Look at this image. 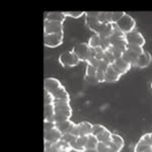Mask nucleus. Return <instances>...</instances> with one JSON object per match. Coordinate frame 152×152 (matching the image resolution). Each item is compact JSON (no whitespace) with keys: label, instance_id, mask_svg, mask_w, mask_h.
<instances>
[{"label":"nucleus","instance_id":"nucleus-1","mask_svg":"<svg viewBox=\"0 0 152 152\" xmlns=\"http://www.w3.org/2000/svg\"><path fill=\"white\" fill-rule=\"evenodd\" d=\"M44 89L46 92H49L55 99H70L69 94L61 81H59L55 77H47L44 80Z\"/></svg>","mask_w":152,"mask_h":152},{"label":"nucleus","instance_id":"nucleus-2","mask_svg":"<svg viewBox=\"0 0 152 152\" xmlns=\"http://www.w3.org/2000/svg\"><path fill=\"white\" fill-rule=\"evenodd\" d=\"M55 111V123L70 120L72 116V107L70 105V99H55L54 102Z\"/></svg>","mask_w":152,"mask_h":152},{"label":"nucleus","instance_id":"nucleus-3","mask_svg":"<svg viewBox=\"0 0 152 152\" xmlns=\"http://www.w3.org/2000/svg\"><path fill=\"white\" fill-rule=\"evenodd\" d=\"M62 133L55 127V123L44 122V141L45 144H56L62 140Z\"/></svg>","mask_w":152,"mask_h":152},{"label":"nucleus","instance_id":"nucleus-4","mask_svg":"<svg viewBox=\"0 0 152 152\" xmlns=\"http://www.w3.org/2000/svg\"><path fill=\"white\" fill-rule=\"evenodd\" d=\"M110 45L112 47L118 49V50L122 51V52H124L127 49V46H128L126 34H124L116 24H114V31H113V35L110 38Z\"/></svg>","mask_w":152,"mask_h":152},{"label":"nucleus","instance_id":"nucleus-5","mask_svg":"<svg viewBox=\"0 0 152 152\" xmlns=\"http://www.w3.org/2000/svg\"><path fill=\"white\" fill-rule=\"evenodd\" d=\"M74 54L78 57L80 62H86L95 56L94 49H92L88 45V43H79L74 46L72 49Z\"/></svg>","mask_w":152,"mask_h":152},{"label":"nucleus","instance_id":"nucleus-6","mask_svg":"<svg viewBox=\"0 0 152 152\" xmlns=\"http://www.w3.org/2000/svg\"><path fill=\"white\" fill-rule=\"evenodd\" d=\"M144 52H145V50L143 49V47H139V46L130 45V44H128L127 49L124 51L123 55H122V58H123L125 61H127L128 63H130L132 66H134L135 62H136L138 57L140 55H142Z\"/></svg>","mask_w":152,"mask_h":152},{"label":"nucleus","instance_id":"nucleus-7","mask_svg":"<svg viewBox=\"0 0 152 152\" xmlns=\"http://www.w3.org/2000/svg\"><path fill=\"white\" fill-rule=\"evenodd\" d=\"M92 135L96 137L99 143H110L112 141L113 133L107 128L100 124L94 125L92 128Z\"/></svg>","mask_w":152,"mask_h":152},{"label":"nucleus","instance_id":"nucleus-8","mask_svg":"<svg viewBox=\"0 0 152 152\" xmlns=\"http://www.w3.org/2000/svg\"><path fill=\"white\" fill-rule=\"evenodd\" d=\"M99 11H88L85 12V24L90 31H92L94 34H99L102 23L99 20Z\"/></svg>","mask_w":152,"mask_h":152},{"label":"nucleus","instance_id":"nucleus-9","mask_svg":"<svg viewBox=\"0 0 152 152\" xmlns=\"http://www.w3.org/2000/svg\"><path fill=\"white\" fill-rule=\"evenodd\" d=\"M80 60L73 51H66L59 56V63L63 67H75L79 64Z\"/></svg>","mask_w":152,"mask_h":152},{"label":"nucleus","instance_id":"nucleus-10","mask_svg":"<svg viewBox=\"0 0 152 152\" xmlns=\"http://www.w3.org/2000/svg\"><path fill=\"white\" fill-rule=\"evenodd\" d=\"M116 26L123 31L124 34H129L131 31H133L136 26V20L132 18L130 14H125V15L120 19L119 21L116 23Z\"/></svg>","mask_w":152,"mask_h":152},{"label":"nucleus","instance_id":"nucleus-11","mask_svg":"<svg viewBox=\"0 0 152 152\" xmlns=\"http://www.w3.org/2000/svg\"><path fill=\"white\" fill-rule=\"evenodd\" d=\"M92 128H94V125L89 122H80V123L75 125L71 134H73L76 137L89 136L92 134Z\"/></svg>","mask_w":152,"mask_h":152},{"label":"nucleus","instance_id":"nucleus-12","mask_svg":"<svg viewBox=\"0 0 152 152\" xmlns=\"http://www.w3.org/2000/svg\"><path fill=\"white\" fill-rule=\"evenodd\" d=\"M64 40V33L54 34V35H44V44L48 48L59 47Z\"/></svg>","mask_w":152,"mask_h":152},{"label":"nucleus","instance_id":"nucleus-13","mask_svg":"<svg viewBox=\"0 0 152 152\" xmlns=\"http://www.w3.org/2000/svg\"><path fill=\"white\" fill-rule=\"evenodd\" d=\"M61 33H64L63 23L50 20L44 21V35H54V34Z\"/></svg>","mask_w":152,"mask_h":152},{"label":"nucleus","instance_id":"nucleus-14","mask_svg":"<svg viewBox=\"0 0 152 152\" xmlns=\"http://www.w3.org/2000/svg\"><path fill=\"white\" fill-rule=\"evenodd\" d=\"M126 38H127V42H128V44H130V45L144 47V45H145V43H146L145 38L143 37V35H142L140 31H136V29H134L131 33L127 34Z\"/></svg>","mask_w":152,"mask_h":152},{"label":"nucleus","instance_id":"nucleus-15","mask_svg":"<svg viewBox=\"0 0 152 152\" xmlns=\"http://www.w3.org/2000/svg\"><path fill=\"white\" fill-rule=\"evenodd\" d=\"M111 65L113 66V68H114V69L116 70L119 74H121L122 76H123L124 74H126V73L128 72L132 67H133L130 63H128L127 61H125L122 57L117 59V60Z\"/></svg>","mask_w":152,"mask_h":152},{"label":"nucleus","instance_id":"nucleus-16","mask_svg":"<svg viewBox=\"0 0 152 152\" xmlns=\"http://www.w3.org/2000/svg\"><path fill=\"white\" fill-rule=\"evenodd\" d=\"M96 72H97L96 68L87 64L86 68H85V75H84L85 81L90 83V84H99V82L96 78Z\"/></svg>","mask_w":152,"mask_h":152},{"label":"nucleus","instance_id":"nucleus-17","mask_svg":"<svg viewBox=\"0 0 152 152\" xmlns=\"http://www.w3.org/2000/svg\"><path fill=\"white\" fill-rule=\"evenodd\" d=\"M151 62H152L151 54L149 53V52H147V51H145V52L142 54V55L139 56L138 59L136 60L134 67H138V68H141V69H143V68L148 67V66L151 64Z\"/></svg>","mask_w":152,"mask_h":152},{"label":"nucleus","instance_id":"nucleus-18","mask_svg":"<svg viewBox=\"0 0 152 152\" xmlns=\"http://www.w3.org/2000/svg\"><path fill=\"white\" fill-rule=\"evenodd\" d=\"M75 125L76 124L73 123L71 120H67V121H62V122L55 123V127L62 133V135H65V134L72 133Z\"/></svg>","mask_w":152,"mask_h":152},{"label":"nucleus","instance_id":"nucleus-19","mask_svg":"<svg viewBox=\"0 0 152 152\" xmlns=\"http://www.w3.org/2000/svg\"><path fill=\"white\" fill-rule=\"evenodd\" d=\"M104 76H105V79H104V82H107V83H114V82H117L120 78L122 77L121 74L117 72L116 70L113 68L112 65H110L109 67L105 69V72H104Z\"/></svg>","mask_w":152,"mask_h":152},{"label":"nucleus","instance_id":"nucleus-20","mask_svg":"<svg viewBox=\"0 0 152 152\" xmlns=\"http://www.w3.org/2000/svg\"><path fill=\"white\" fill-rule=\"evenodd\" d=\"M66 19V15L64 12H59V11H53V12H48L46 15L45 20H50V21H56V23H64Z\"/></svg>","mask_w":152,"mask_h":152},{"label":"nucleus","instance_id":"nucleus-21","mask_svg":"<svg viewBox=\"0 0 152 152\" xmlns=\"http://www.w3.org/2000/svg\"><path fill=\"white\" fill-rule=\"evenodd\" d=\"M110 144H111V146H112L113 148H114L117 152H121V151H122V149L124 148L125 141H124V139L122 138L121 136H120V135L113 133L112 141L110 142Z\"/></svg>","mask_w":152,"mask_h":152},{"label":"nucleus","instance_id":"nucleus-22","mask_svg":"<svg viewBox=\"0 0 152 152\" xmlns=\"http://www.w3.org/2000/svg\"><path fill=\"white\" fill-rule=\"evenodd\" d=\"M55 111L54 104H44V122L55 123Z\"/></svg>","mask_w":152,"mask_h":152},{"label":"nucleus","instance_id":"nucleus-23","mask_svg":"<svg viewBox=\"0 0 152 152\" xmlns=\"http://www.w3.org/2000/svg\"><path fill=\"white\" fill-rule=\"evenodd\" d=\"M114 31V24L113 23H102V28L99 31V36L104 37V38H111Z\"/></svg>","mask_w":152,"mask_h":152},{"label":"nucleus","instance_id":"nucleus-24","mask_svg":"<svg viewBox=\"0 0 152 152\" xmlns=\"http://www.w3.org/2000/svg\"><path fill=\"white\" fill-rule=\"evenodd\" d=\"M88 45L92 49L102 48V38H100V36L97 35V34H94V35L89 38Z\"/></svg>","mask_w":152,"mask_h":152},{"label":"nucleus","instance_id":"nucleus-25","mask_svg":"<svg viewBox=\"0 0 152 152\" xmlns=\"http://www.w3.org/2000/svg\"><path fill=\"white\" fill-rule=\"evenodd\" d=\"M113 12H107V11H99V20L100 23H113L112 20ZM114 24V23H113Z\"/></svg>","mask_w":152,"mask_h":152},{"label":"nucleus","instance_id":"nucleus-26","mask_svg":"<svg viewBox=\"0 0 152 152\" xmlns=\"http://www.w3.org/2000/svg\"><path fill=\"white\" fill-rule=\"evenodd\" d=\"M99 140L96 139V137L94 135H89L87 137V144H86V149H96L97 145H99Z\"/></svg>","mask_w":152,"mask_h":152},{"label":"nucleus","instance_id":"nucleus-27","mask_svg":"<svg viewBox=\"0 0 152 152\" xmlns=\"http://www.w3.org/2000/svg\"><path fill=\"white\" fill-rule=\"evenodd\" d=\"M96 149L99 152H117L110 143H99Z\"/></svg>","mask_w":152,"mask_h":152},{"label":"nucleus","instance_id":"nucleus-28","mask_svg":"<svg viewBox=\"0 0 152 152\" xmlns=\"http://www.w3.org/2000/svg\"><path fill=\"white\" fill-rule=\"evenodd\" d=\"M66 18H80L81 16L85 15V12L83 11H67L64 12Z\"/></svg>","mask_w":152,"mask_h":152},{"label":"nucleus","instance_id":"nucleus-29","mask_svg":"<svg viewBox=\"0 0 152 152\" xmlns=\"http://www.w3.org/2000/svg\"><path fill=\"white\" fill-rule=\"evenodd\" d=\"M125 14H126V12H124V11H113V16H112L113 23L116 24L120 19L123 18Z\"/></svg>","mask_w":152,"mask_h":152},{"label":"nucleus","instance_id":"nucleus-30","mask_svg":"<svg viewBox=\"0 0 152 152\" xmlns=\"http://www.w3.org/2000/svg\"><path fill=\"white\" fill-rule=\"evenodd\" d=\"M54 102H55V99L49 92L45 91V94H44V104H54Z\"/></svg>","mask_w":152,"mask_h":152},{"label":"nucleus","instance_id":"nucleus-31","mask_svg":"<svg viewBox=\"0 0 152 152\" xmlns=\"http://www.w3.org/2000/svg\"><path fill=\"white\" fill-rule=\"evenodd\" d=\"M76 138H77V137L74 136V135L71 134V133L70 134H65V135H63V136H62V140H64L65 142L69 143L70 145L76 140Z\"/></svg>","mask_w":152,"mask_h":152},{"label":"nucleus","instance_id":"nucleus-32","mask_svg":"<svg viewBox=\"0 0 152 152\" xmlns=\"http://www.w3.org/2000/svg\"><path fill=\"white\" fill-rule=\"evenodd\" d=\"M104 72H105V70H102V69H97V72H96V78H97V80H99V83L104 82V79H105Z\"/></svg>","mask_w":152,"mask_h":152},{"label":"nucleus","instance_id":"nucleus-33","mask_svg":"<svg viewBox=\"0 0 152 152\" xmlns=\"http://www.w3.org/2000/svg\"><path fill=\"white\" fill-rule=\"evenodd\" d=\"M45 152H61L55 144H45Z\"/></svg>","mask_w":152,"mask_h":152},{"label":"nucleus","instance_id":"nucleus-34","mask_svg":"<svg viewBox=\"0 0 152 152\" xmlns=\"http://www.w3.org/2000/svg\"><path fill=\"white\" fill-rule=\"evenodd\" d=\"M83 152H99L97 149H85Z\"/></svg>","mask_w":152,"mask_h":152},{"label":"nucleus","instance_id":"nucleus-35","mask_svg":"<svg viewBox=\"0 0 152 152\" xmlns=\"http://www.w3.org/2000/svg\"><path fill=\"white\" fill-rule=\"evenodd\" d=\"M148 137H149V143L152 147V133H148Z\"/></svg>","mask_w":152,"mask_h":152},{"label":"nucleus","instance_id":"nucleus-36","mask_svg":"<svg viewBox=\"0 0 152 152\" xmlns=\"http://www.w3.org/2000/svg\"><path fill=\"white\" fill-rule=\"evenodd\" d=\"M150 86H151V88H152V81H151V84H150Z\"/></svg>","mask_w":152,"mask_h":152}]
</instances>
